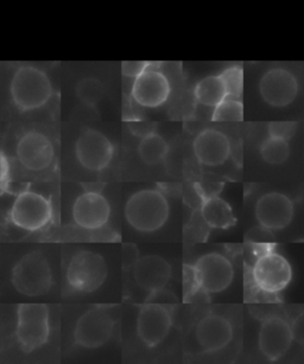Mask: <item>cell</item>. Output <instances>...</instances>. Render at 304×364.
Wrapping results in <instances>:
<instances>
[{"mask_svg":"<svg viewBox=\"0 0 304 364\" xmlns=\"http://www.w3.org/2000/svg\"><path fill=\"white\" fill-rule=\"evenodd\" d=\"M130 131L135 134V136H149L151 133L154 132V125L152 122H144L140 120H133L129 122Z\"/></svg>","mask_w":304,"mask_h":364,"instance_id":"30","label":"cell"},{"mask_svg":"<svg viewBox=\"0 0 304 364\" xmlns=\"http://www.w3.org/2000/svg\"><path fill=\"white\" fill-rule=\"evenodd\" d=\"M251 275L254 286L261 292L277 294L293 280V268L282 254L268 248L258 254Z\"/></svg>","mask_w":304,"mask_h":364,"instance_id":"6","label":"cell"},{"mask_svg":"<svg viewBox=\"0 0 304 364\" xmlns=\"http://www.w3.org/2000/svg\"><path fill=\"white\" fill-rule=\"evenodd\" d=\"M170 205L157 189L140 190L130 197L125 205L126 221L140 232H154L168 221Z\"/></svg>","mask_w":304,"mask_h":364,"instance_id":"1","label":"cell"},{"mask_svg":"<svg viewBox=\"0 0 304 364\" xmlns=\"http://www.w3.org/2000/svg\"><path fill=\"white\" fill-rule=\"evenodd\" d=\"M219 76L225 86L227 97L240 99L243 90V69L239 65H233L226 68Z\"/></svg>","mask_w":304,"mask_h":364,"instance_id":"27","label":"cell"},{"mask_svg":"<svg viewBox=\"0 0 304 364\" xmlns=\"http://www.w3.org/2000/svg\"><path fill=\"white\" fill-rule=\"evenodd\" d=\"M75 154L80 164L88 171H103L111 163L115 147L105 134L88 129L76 140Z\"/></svg>","mask_w":304,"mask_h":364,"instance_id":"11","label":"cell"},{"mask_svg":"<svg viewBox=\"0 0 304 364\" xmlns=\"http://www.w3.org/2000/svg\"><path fill=\"white\" fill-rule=\"evenodd\" d=\"M296 122H271L268 125V136L290 140L296 133Z\"/></svg>","mask_w":304,"mask_h":364,"instance_id":"28","label":"cell"},{"mask_svg":"<svg viewBox=\"0 0 304 364\" xmlns=\"http://www.w3.org/2000/svg\"><path fill=\"white\" fill-rule=\"evenodd\" d=\"M293 200L284 193H265L256 204L258 223L268 232L286 228L293 221Z\"/></svg>","mask_w":304,"mask_h":364,"instance_id":"16","label":"cell"},{"mask_svg":"<svg viewBox=\"0 0 304 364\" xmlns=\"http://www.w3.org/2000/svg\"><path fill=\"white\" fill-rule=\"evenodd\" d=\"M108 264L100 254L81 250L73 255L67 268V282L74 292L92 293L108 278Z\"/></svg>","mask_w":304,"mask_h":364,"instance_id":"5","label":"cell"},{"mask_svg":"<svg viewBox=\"0 0 304 364\" xmlns=\"http://www.w3.org/2000/svg\"><path fill=\"white\" fill-rule=\"evenodd\" d=\"M16 154L23 168L29 171H43L54 161L55 149L46 134L29 131L19 138Z\"/></svg>","mask_w":304,"mask_h":364,"instance_id":"14","label":"cell"},{"mask_svg":"<svg viewBox=\"0 0 304 364\" xmlns=\"http://www.w3.org/2000/svg\"><path fill=\"white\" fill-rule=\"evenodd\" d=\"M303 76H304V69H303Z\"/></svg>","mask_w":304,"mask_h":364,"instance_id":"32","label":"cell"},{"mask_svg":"<svg viewBox=\"0 0 304 364\" xmlns=\"http://www.w3.org/2000/svg\"><path fill=\"white\" fill-rule=\"evenodd\" d=\"M149 68L135 79L131 90V97L142 107H161L168 101L172 94L169 79L156 68Z\"/></svg>","mask_w":304,"mask_h":364,"instance_id":"15","label":"cell"},{"mask_svg":"<svg viewBox=\"0 0 304 364\" xmlns=\"http://www.w3.org/2000/svg\"><path fill=\"white\" fill-rule=\"evenodd\" d=\"M115 319L108 309L97 306L87 311L76 321L74 341L85 349H97L111 339L115 330Z\"/></svg>","mask_w":304,"mask_h":364,"instance_id":"9","label":"cell"},{"mask_svg":"<svg viewBox=\"0 0 304 364\" xmlns=\"http://www.w3.org/2000/svg\"><path fill=\"white\" fill-rule=\"evenodd\" d=\"M193 285L208 294H216L229 289L234 279L232 262L220 253H208L189 268Z\"/></svg>","mask_w":304,"mask_h":364,"instance_id":"7","label":"cell"},{"mask_svg":"<svg viewBox=\"0 0 304 364\" xmlns=\"http://www.w3.org/2000/svg\"><path fill=\"white\" fill-rule=\"evenodd\" d=\"M193 151L197 161L209 168L225 164L231 156V143L226 134L216 129H204L194 139Z\"/></svg>","mask_w":304,"mask_h":364,"instance_id":"19","label":"cell"},{"mask_svg":"<svg viewBox=\"0 0 304 364\" xmlns=\"http://www.w3.org/2000/svg\"><path fill=\"white\" fill-rule=\"evenodd\" d=\"M150 65V62L145 61H125L122 63V75L126 77L136 79L140 74H143Z\"/></svg>","mask_w":304,"mask_h":364,"instance_id":"29","label":"cell"},{"mask_svg":"<svg viewBox=\"0 0 304 364\" xmlns=\"http://www.w3.org/2000/svg\"><path fill=\"white\" fill-rule=\"evenodd\" d=\"M197 102L207 107H216L227 97L226 88L219 75H211L201 80L194 90Z\"/></svg>","mask_w":304,"mask_h":364,"instance_id":"22","label":"cell"},{"mask_svg":"<svg viewBox=\"0 0 304 364\" xmlns=\"http://www.w3.org/2000/svg\"><path fill=\"white\" fill-rule=\"evenodd\" d=\"M11 282L16 291L24 296H44L53 285L51 264L41 252L26 254L12 269Z\"/></svg>","mask_w":304,"mask_h":364,"instance_id":"3","label":"cell"},{"mask_svg":"<svg viewBox=\"0 0 304 364\" xmlns=\"http://www.w3.org/2000/svg\"><path fill=\"white\" fill-rule=\"evenodd\" d=\"M259 93L272 107H286L293 104L298 94L296 76L288 69H270L261 76Z\"/></svg>","mask_w":304,"mask_h":364,"instance_id":"13","label":"cell"},{"mask_svg":"<svg viewBox=\"0 0 304 364\" xmlns=\"http://www.w3.org/2000/svg\"><path fill=\"white\" fill-rule=\"evenodd\" d=\"M111 207L106 197L97 191H87L73 205V220L80 228L98 230L108 225Z\"/></svg>","mask_w":304,"mask_h":364,"instance_id":"17","label":"cell"},{"mask_svg":"<svg viewBox=\"0 0 304 364\" xmlns=\"http://www.w3.org/2000/svg\"><path fill=\"white\" fill-rule=\"evenodd\" d=\"M201 216L204 223L213 229H229L236 225V218L232 208L218 196L206 197L201 205Z\"/></svg>","mask_w":304,"mask_h":364,"instance_id":"21","label":"cell"},{"mask_svg":"<svg viewBox=\"0 0 304 364\" xmlns=\"http://www.w3.org/2000/svg\"><path fill=\"white\" fill-rule=\"evenodd\" d=\"M172 266L159 255L140 257L133 264V278L140 289L154 293L164 289L172 278Z\"/></svg>","mask_w":304,"mask_h":364,"instance_id":"20","label":"cell"},{"mask_svg":"<svg viewBox=\"0 0 304 364\" xmlns=\"http://www.w3.org/2000/svg\"><path fill=\"white\" fill-rule=\"evenodd\" d=\"M172 325V305L147 300L137 317V335L147 348H154L167 338Z\"/></svg>","mask_w":304,"mask_h":364,"instance_id":"10","label":"cell"},{"mask_svg":"<svg viewBox=\"0 0 304 364\" xmlns=\"http://www.w3.org/2000/svg\"><path fill=\"white\" fill-rule=\"evenodd\" d=\"M261 156L268 164L281 165L288 161L290 156L289 140L268 136L261 143Z\"/></svg>","mask_w":304,"mask_h":364,"instance_id":"24","label":"cell"},{"mask_svg":"<svg viewBox=\"0 0 304 364\" xmlns=\"http://www.w3.org/2000/svg\"><path fill=\"white\" fill-rule=\"evenodd\" d=\"M51 200L29 190L19 193L10 213L12 223L26 232L41 230L51 222Z\"/></svg>","mask_w":304,"mask_h":364,"instance_id":"8","label":"cell"},{"mask_svg":"<svg viewBox=\"0 0 304 364\" xmlns=\"http://www.w3.org/2000/svg\"><path fill=\"white\" fill-rule=\"evenodd\" d=\"M10 93L19 111L30 112L48 104L53 97V85L43 70L26 65L17 69L12 77Z\"/></svg>","mask_w":304,"mask_h":364,"instance_id":"2","label":"cell"},{"mask_svg":"<svg viewBox=\"0 0 304 364\" xmlns=\"http://www.w3.org/2000/svg\"><path fill=\"white\" fill-rule=\"evenodd\" d=\"M293 332L291 325L278 316H271L263 321L258 333L259 351L268 360L282 358L293 346Z\"/></svg>","mask_w":304,"mask_h":364,"instance_id":"12","label":"cell"},{"mask_svg":"<svg viewBox=\"0 0 304 364\" xmlns=\"http://www.w3.org/2000/svg\"><path fill=\"white\" fill-rule=\"evenodd\" d=\"M243 102L232 97H226L211 113V122H243Z\"/></svg>","mask_w":304,"mask_h":364,"instance_id":"26","label":"cell"},{"mask_svg":"<svg viewBox=\"0 0 304 364\" xmlns=\"http://www.w3.org/2000/svg\"><path fill=\"white\" fill-rule=\"evenodd\" d=\"M76 97L87 106H95L99 104L105 95V87L103 83L94 77L81 80L75 88Z\"/></svg>","mask_w":304,"mask_h":364,"instance_id":"25","label":"cell"},{"mask_svg":"<svg viewBox=\"0 0 304 364\" xmlns=\"http://www.w3.org/2000/svg\"><path fill=\"white\" fill-rule=\"evenodd\" d=\"M51 335L49 309L44 304L24 303L17 307L16 338L24 353L40 349Z\"/></svg>","mask_w":304,"mask_h":364,"instance_id":"4","label":"cell"},{"mask_svg":"<svg viewBox=\"0 0 304 364\" xmlns=\"http://www.w3.org/2000/svg\"><path fill=\"white\" fill-rule=\"evenodd\" d=\"M169 152V145L163 136L154 132L142 138L138 146V154L144 164L157 165L161 163Z\"/></svg>","mask_w":304,"mask_h":364,"instance_id":"23","label":"cell"},{"mask_svg":"<svg viewBox=\"0 0 304 364\" xmlns=\"http://www.w3.org/2000/svg\"><path fill=\"white\" fill-rule=\"evenodd\" d=\"M140 252L137 250L135 245H130L126 243L122 246V266L124 268L133 267V264H136Z\"/></svg>","mask_w":304,"mask_h":364,"instance_id":"31","label":"cell"},{"mask_svg":"<svg viewBox=\"0 0 304 364\" xmlns=\"http://www.w3.org/2000/svg\"><path fill=\"white\" fill-rule=\"evenodd\" d=\"M195 338L206 353H216L225 349L233 338L231 321L220 314H208L197 323Z\"/></svg>","mask_w":304,"mask_h":364,"instance_id":"18","label":"cell"}]
</instances>
